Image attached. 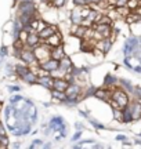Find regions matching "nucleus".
Instances as JSON below:
<instances>
[{
    "instance_id": "nucleus-7",
    "label": "nucleus",
    "mask_w": 141,
    "mask_h": 149,
    "mask_svg": "<svg viewBox=\"0 0 141 149\" xmlns=\"http://www.w3.org/2000/svg\"><path fill=\"white\" fill-rule=\"evenodd\" d=\"M112 43L114 42H112L111 39H101V40L96 42V48H98V50L105 55V54L109 53V50L112 47Z\"/></svg>"
},
{
    "instance_id": "nucleus-17",
    "label": "nucleus",
    "mask_w": 141,
    "mask_h": 149,
    "mask_svg": "<svg viewBox=\"0 0 141 149\" xmlns=\"http://www.w3.org/2000/svg\"><path fill=\"white\" fill-rule=\"evenodd\" d=\"M72 66H73V62H72V59H70L69 57H66V55H65L62 59H60V69L65 70L66 73H68V72H70Z\"/></svg>"
},
{
    "instance_id": "nucleus-39",
    "label": "nucleus",
    "mask_w": 141,
    "mask_h": 149,
    "mask_svg": "<svg viewBox=\"0 0 141 149\" xmlns=\"http://www.w3.org/2000/svg\"><path fill=\"white\" fill-rule=\"evenodd\" d=\"M3 59H4V58H3V57H0V65L3 64Z\"/></svg>"
},
{
    "instance_id": "nucleus-1",
    "label": "nucleus",
    "mask_w": 141,
    "mask_h": 149,
    "mask_svg": "<svg viewBox=\"0 0 141 149\" xmlns=\"http://www.w3.org/2000/svg\"><path fill=\"white\" fill-rule=\"evenodd\" d=\"M111 100L118 104V107L120 109H123L125 107H127L130 104V98H129V94L127 91H125L122 87H115L112 90V94H111Z\"/></svg>"
},
{
    "instance_id": "nucleus-25",
    "label": "nucleus",
    "mask_w": 141,
    "mask_h": 149,
    "mask_svg": "<svg viewBox=\"0 0 141 149\" xmlns=\"http://www.w3.org/2000/svg\"><path fill=\"white\" fill-rule=\"evenodd\" d=\"M87 119H89V122L91 123V124H93V126H94L96 128H105V126H104V124H101L100 122H97L96 119H91V117H87Z\"/></svg>"
},
{
    "instance_id": "nucleus-11",
    "label": "nucleus",
    "mask_w": 141,
    "mask_h": 149,
    "mask_svg": "<svg viewBox=\"0 0 141 149\" xmlns=\"http://www.w3.org/2000/svg\"><path fill=\"white\" fill-rule=\"evenodd\" d=\"M42 43V40H40V37H39V35L36 32H32V33H29L27 37V42H25V46L29 48H35L36 46H39Z\"/></svg>"
},
{
    "instance_id": "nucleus-13",
    "label": "nucleus",
    "mask_w": 141,
    "mask_h": 149,
    "mask_svg": "<svg viewBox=\"0 0 141 149\" xmlns=\"http://www.w3.org/2000/svg\"><path fill=\"white\" fill-rule=\"evenodd\" d=\"M65 55H66V51H65V47H64V46L53 47L51 48V51H50V57H51V58H54V59H57V61L62 59Z\"/></svg>"
},
{
    "instance_id": "nucleus-16",
    "label": "nucleus",
    "mask_w": 141,
    "mask_h": 149,
    "mask_svg": "<svg viewBox=\"0 0 141 149\" xmlns=\"http://www.w3.org/2000/svg\"><path fill=\"white\" fill-rule=\"evenodd\" d=\"M133 122V115H131V109H130V105H127L122 109V123H129Z\"/></svg>"
},
{
    "instance_id": "nucleus-27",
    "label": "nucleus",
    "mask_w": 141,
    "mask_h": 149,
    "mask_svg": "<svg viewBox=\"0 0 141 149\" xmlns=\"http://www.w3.org/2000/svg\"><path fill=\"white\" fill-rule=\"evenodd\" d=\"M134 95H136V100L141 102V86H136L134 87V93H133Z\"/></svg>"
},
{
    "instance_id": "nucleus-29",
    "label": "nucleus",
    "mask_w": 141,
    "mask_h": 149,
    "mask_svg": "<svg viewBox=\"0 0 141 149\" xmlns=\"http://www.w3.org/2000/svg\"><path fill=\"white\" fill-rule=\"evenodd\" d=\"M80 138H82V131L76 130V133L73 134V137H72V141H73V142H76V141H79Z\"/></svg>"
},
{
    "instance_id": "nucleus-14",
    "label": "nucleus",
    "mask_w": 141,
    "mask_h": 149,
    "mask_svg": "<svg viewBox=\"0 0 141 149\" xmlns=\"http://www.w3.org/2000/svg\"><path fill=\"white\" fill-rule=\"evenodd\" d=\"M119 86V79L116 77V76H114V74L108 73L107 76H105V80H104V87H108V88H111V90H114L115 87H118Z\"/></svg>"
},
{
    "instance_id": "nucleus-32",
    "label": "nucleus",
    "mask_w": 141,
    "mask_h": 149,
    "mask_svg": "<svg viewBox=\"0 0 141 149\" xmlns=\"http://www.w3.org/2000/svg\"><path fill=\"white\" fill-rule=\"evenodd\" d=\"M8 90H10L11 93H17V91L21 90V87H20V86H8Z\"/></svg>"
},
{
    "instance_id": "nucleus-37",
    "label": "nucleus",
    "mask_w": 141,
    "mask_h": 149,
    "mask_svg": "<svg viewBox=\"0 0 141 149\" xmlns=\"http://www.w3.org/2000/svg\"><path fill=\"white\" fill-rule=\"evenodd\" d=\"M43 149H51V145H50V144H46V145H44L43 144Z\"/></svg>"
},
{
    "instance_id": "nucleus-22",
    "label": "nucleus",
    "mask_w": 141,
    "mask_h": 149,
    "mask_svg": "<svg viewBox=\"0 0 141 149\" xmlns=\"http://www.w3.org/2000/svg\"><path fill=\"white\" fill-rule=\"evenodd\" d=\"M66 1L68 0H51L49 6H51L53 8H62V7H65Z\"/></svg>"
},
{
    "instance_id": "nucleus-10",
    "label": "nucleus",
    "mask_w": 141,
    "mask_h": 149,
    "mask_svg": "<svg viewBox=\"0 0 141 149\" xmlns=\"http://www.w3.org/2000/svg\"><path fill=\"white\" fill-rule=\"evenodd\" d=\"M111 94H112V90L108 88V87H101V88H97L96 93H94V97L100 98L101 101L108 102L111 100Z\"/></svg>"
},
{
    "instance_id": "nucleus-5",
    "label": "nucleus",
    "mask_w": 141,
    "mask_h": 149,
    "mask_svg": "<svg viewBox=\"0 0 141 149\" xmlns=\"http://www.w3.org/2000/svg\"><path fill=\"white\" fill-rule=\"evenodd\" d=\"M44 43H46L47 46H50L51 48L58 47V46H62V43H64V37H62V35H61L60 32H55L54 35H51L49 39H46Z\"/></svg>"
},
{
    "instance_id": "nucleus-26",
    "label": "nucleus",
    "mask_w": 141,
    "mask_h": 149,
    "mask_svg": "<svg viewBox=\"0 0 141 149\" xmlns=\"http://www.w3.org/2000/svg\"><path fill=\"white\" fill-rule=\"evenodd\" d=\"M8 137L7 135H0V146H8Z\"/></svg>"
},
{
    "instance_id": "nucleus-35",
    "label": "nucleus",
    "mask_w": 141,
    "mask_h": 149,
    "mask_svg": "<svg viewBox=\"0 0 141 149\" xmlns=\"http://www.w3.org/2000/svg\"><path fill=\"white\" fill-rule=\"evenodd\" d=\"M75 127H76V130H79V131H82V130H83V126H82V123H76Z\"/></svg>"
},
{
    "instance_id": "nucleus-31",
    "label": "nucleus",
    "mask_w": 141,
    "mask_h": 149,
    "mask_svg": "<svg viewBox=\"0 0 141 149\" xmlns=\"http://www.w3.org/2000/svg\"><path fill=\"white\" fill-rule=\"evenodd\" d=\"M7 54H8V48L6 47V46H3V47L0 48V57H7Z\"/></svg>"
},
{
    "instance_id": "nucleus-19",
    "label": "nucleus",
    "mask_w": 141,
    "mask_h": 149,
    "mask_svg": "<svg viewBox=\"0 0 141 149\" xmlns=\"http://www.w3.org/2000/svg\"><path fill=\"white\" fill-rule=\"evenodd\" d=\"M29 69H31V68H29L27 64H18V65H15V66H14V72H15V74L20 77V79H21L22 76L27 73Z\"/></svg>"
},
{
    "instance_id": "nucleus-36",
    "label": "nucleus",
    "mask_w": 141,
    "mask_h": 149,
    "mask_svg": "<svg viewBox=\"0 0 141 149\" xmlns=\"http://www.w3.org/2000/svg\"><path fill=\"white\" fill-rule=\"evenodd\" d=\"M20 146H21V144H20V142H15V144H13V149H20Z\"/></svg>"
},
{
    "instance_id": "nucleus-20",
    "label": "nucleus",
    "mask_w": 141,
    "mask_h": 149,
    "mask_svg": "<svg viewBox=\"0 0 141 149\" xmlns=\"http://www.w3.org/2000/svg\"><path fill=\"white\" fill-rule=\"evenodd\" d=\"M119 87H122L125 91L127 93H134V86L131 84L130 80H126V79H119Z\"/></svg>"
},
{
    "instance_id": "nucleus-33",
    "label": "nucleus",
    "mask_w": 141,
    "mask_h": 149,
    "mask_svg": "<svg viewBox=\"0 0 141 149\" xmlns=\"http://www.w3.org/2000/svg\"><path fill=\"white\" fill-rule=\"evenodd\" d=\"M116 141H127V137H126L125 134H119V135H116Z\"/></svg>"
},
{
    "instance_id": "nucleus-3",
    "label": "nucleus",
    "mask_w": 141,
    "mask_h": 149,
    "mask_svg": "<svg viewBox=\"0 0 141 149\" xmlns=\"http://www.w3.org/2000/svg\"><path fill=\"white\" fill-rule=\"evenodd\" d=\"M20 59H21L24 64H27L28 66H31V65H40L39 61L36 59V57H35L33 50L27 47V46H25V48H24L21 51V54H20Z\"/></svg>"
},
{
    "instance_id": "nucleus-8",
    "label": "nucleus",
    "mask_w": 141,
    "mask_h": 149,
    "mask_svg": "<svg viewBox=\"0 0 141 149\" xmlns=\"http://www.w3.org/2000/svg\"><path fill=\"white\" fill-rule=\"evenodd\" d=\"M55 32H58V26H57V25H50L49 24V25L44 28L43 31H40L38 35H39V37H40V40L44 42L46 39H49V37L51 36V35H54Z\"/></svg>"
},
{
    "instance_id": "nucleus-42",
    "label": "nucleus",
    "mask_w": 141,
    "mask_h": 149,
    "mask_svg": "<svg viewBox=\"0 0 141 149\" xmlns=\"http://www.w3.org/2000/svg\"><path fill=\"white\" fill-rule=\"evenodd\" d=\"M1 107H3V105H1V102H0V109H1Z\"/></svg>"
},
{
    "instance_id": "nucleus-28",
    "label": "nucleus",
    "mask_w": 141,
    "mask_h": 149,
    "mask_svg": "<svg viewBox=\"0 0 141 149\" xmlns=\"http://www.w3.org/2000/svg\"><path fill=\"white\" fill-rule=\"evenodd\" d=\"M114 117L118 122H122V109H114Z\"/></svg>"
},
{
    "instance_id": "nucleus-9",
    "label": "nucleus",
    "mask_w": 141,
    "mask_h": 149,
    "mask_svg": "<svg viewBox=\"0 0 141 149\" xmlns=\"http://www.w3.org/2000/svg\"><path fill=\"white\" fill-rule=\"evenodd\" d=\"M129 105H130L131 115H133V122L141 120V102L136 100V101H130Z\"/></svg>"
},
{
    "instance_id": "nucleus-38",
    "label": "nucleus",
    "mask_w": 141,
    "mask_h": 149,
    "mask_svg": "<svg viewBox=\"0 0 141 149\" xmlns=\"http://www.w3.org/2000/svg\"><path fill=\"white\" fill-rule=\"evenodd\" d=\"M134 142H136L137 145H141V139H136V141H134Z\"/></svg>"
},
{
    "instance_id": "nucleus-6",
    "label": "nucleus",
    "mask_w": 141,
    "mask_h": 149,
    "mask_svg": "<svg viewBox=\"0 0 141 149\" xmlns=\"http://www.w3.org/2000/svg\"><path fill=\"white\" fill-rule=\"evenodd\" d=\"M47 126L51 128V131H57V130L65 128V122H64V119L61 116H54V117L50 119V122Z\"/></svg>"
},
{
    "instance_id": "nucleus-34",
    "label": "nucleus",
    "mask_w": 141,
    "mask_h": 149,
    "mask_svg": "<svg viewBox=\"0 0 141 149\" xmlns=\"http://www.w3.org/2000/svg\"><path fill=\"white\" fill-rule=\"evenodd\" d=\"M33 146H38V145H43V141H40V139H35L32 142Z\"/></svg>"
},
{
    "instance_id": "nucleus-30",
    "label": "nucleus",
    "mask_w": 141,
    "mask_h": 149,
    "mask_svg": "<svg viewBox=\"0 0 141 149\" xmlns=\"http://www.w3.org/2000/svg\"><path fill=\"white\" fill-rule=\"evenodd\" d=\"M73 1V4L77 6V7H83V6H87L86 0H72Z\"/></svg>"
},
{
    "instance_id": "nucleus-23",
    "label": "nucleus",
    "mask_w": 141,
    "mask_h": 149,
    "mask_svg": "<svg viewBox=\"0 0 141 149\" xmlns=\"http://www.w3.org/2000/svg\"><path fill=\"white\" fill-rule=\"evenodd\" d=\"M138 6H141L138 0H127V4H126V7H127L130 11H134Z\"/></svg>"
},
{
    "instance_id": "nucleus-40",
    "label": "nucleus",
    "mask_w": 141,
    "mask_h": 149,
    "mask_svg": "<svg viewBox=\"0 0 141 149\" xmlns=\"http://www.w3.org/2000/svg\"><path fill=\"white\" fill-rule=\"evenodd\" d=\"M138 40H140V44H141V35H140V36H138Z\"/></svg>"
},
{
    "instance_id": "nucleus-12",
    "label": "nucleus",
    "mask_w": 141,
    "mask_h": 149,
    "mask_svg": "<svg viewBox=\"0 0 141 149\" xmlns=\"http://www.w3.org/2000/svg\"><path fill=\"white\" fill-rule=\"evenodd\" d=\"M53 79H54V77H53ZM68 86H69V83H68V80L66 79H62V77H55V79L53 80V90L64 91V93H65V90L68 88Z\"/></svg>"
},
{
    "instance_id": "nucleus-15",
    "label": "nucleus",
    "mask_w": 141,
    "mask_h": 149,
    "mask_svg": "<svg viewBox=\"0 0 141 149\" xmlns=\"http://www.w3.org/2000/svg\"><path fill=\"white\" fill-rule=\"evenodd\" d=\"M53 77L49 76V74H46V76H39L38 80H36V83L40 86H43L44 88H47V90H53Z\"/></svg>"
},
{
    "instance_id": "nucleus-21",
    "label": "nucleus",
    "mask_w": 141,
    "mask_h": 149,
    "mask_svg": "<svg viewBox=\"0 0 141 149\" xmlns=\"http://www.w3.org/2000/svg\"><path fill=\"white\" fill-rule=\"evenodd\" d=\"M51 95H53V98H55V100H58V101H65V97L66 94L64 93V91H57V90H51Z\"/></svg>"
},
{
    "instance_id": "nucleus-43",
    "label": "nucleus",
    "mask_w": 141,
    "mask_h": 149,
    "mask_svg": "<svg viewBox=\"0 0 141 149\" xmlns=\"http://www.w3.org/2000/svg\"><path fill=\"white\" fill-rule=\"evenodd\" d=\"M50 1H51V0H49V4H50Z\"/></svg>"
},
{
    "instance_id": "nucleus-18",
    "label": "nucleus",
    "mask_w": 141,
    "mask_h": 149,
    "mask_svg": "<svg viewBox=\"0 0 141 149\" xmlns=\"http://www.w3.org/2000/svg\"><path fill=\"white\" fill-rule=\"evenodd\" d=\"M21 79L24 80V81L29 83V84H35V83H36V80H38V74L35 73V72H33L32 69H29V70L27 72V73L22 76Z\"/></svg>"
},
{
    "instance_id": "nucleus-4",
    "label": "nucleus",
    "mask_w": 141,
    "mask_h": 149,
    "mask_svg": "<svg viewBox=\"0 0 141 149\" xmlns=\"http://www.w3.org/2000/svg\"><path fill=\"white\" fill-rule=\"evenodd\" d=\"M40 68L43 70H46V72H49V73H53L54 70H57L60 68V61H57V59L50 57L49 59H46L44 62L40 64Z\"/></svg>"
},
{
    "instance_id": "nucleus-2",
    "label": "nucleus",
    "mask_w": 141,
    "mask_h": 149,
    "mask_svg": "<svg viewBox=\"0 0 141 149\" xmlns=\"http://www.w3.org/2000/svg\"><path fill=\"white\" fill-rule=\"evenodd\" d=\"M50 51H51V47L47 46L44 42H42L39 46H36V47L33 48L35 57H36V59L39 61V64H42V62H44L46 59L50 58Z\"/></svg>"
},
{
    "instance_id": "nucleus-24",
    "label": "nucleus",
    "mask_w": 141,
    "mask_h": 149,
    "mask_svg": "<svg viewBox=\"0 0 141 149\" xmlns=\"http://www.w3.org/2000/svg\"><path fill=\"white\" fill-rule=\"evenodd\" d=\"M47 25H49L47 22L43 21L42 18H39V24H38V28H36V33H39L40 31H43V29H44L46 26H47Z\"/></svg>"
},
{
    "instance_id": "nucleus-41",
    "label": "nucleus",
    "mask_w": 141,
    "mask_h": 149,
    "mask_svg": "<svg viewBox=\"0 0 141 149\" xmlns=\"http://www.w3.org/2000/svg\"><path fill=\"white\" fill-rule=\"evenodd\" d=\"M138 138H140V139H141V134H138Z\"/></svg>"
}]
</instances>
